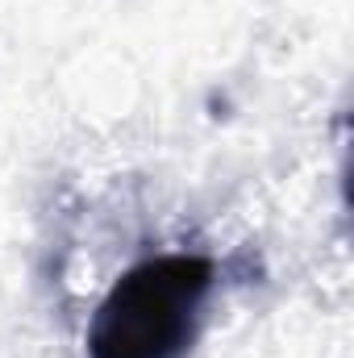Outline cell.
<instances>
[{"mask_svg": "<svg viewBox=\"0 0 354 358\" xmlns=\"http://www.w3.org/2000/svg\"><path fill=\"white\" fill-rule=\"evenodd\" d=\"M213 287L208 259L159 255L113 283L96 321L92 358H179Z\"/></svg>", "mask_w": 354, "mask_h": 358, "instance_id": "1", "label": "cell"}]
</instances>
